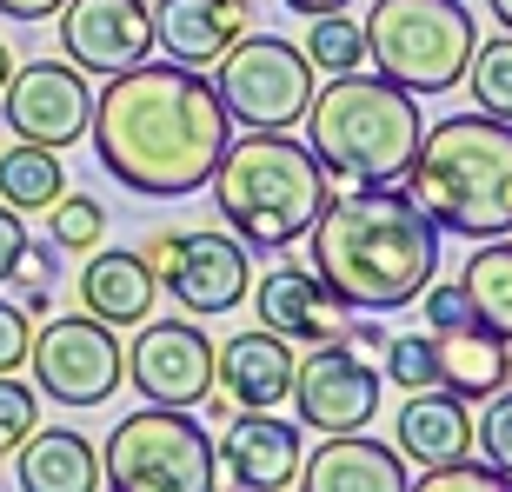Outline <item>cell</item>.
<instances>
[{
    "label": "cell",
    "instance_id": "cell-1",
    "mask_svg": "<svg viewBox=\"0 0 512 492\" xmlns=\"http://www.w3.org/2000/svg\"><path fill=\"white\" fill-rule=\"evenodd\" d=\"M94 153L127 193L147 200H187L213 180L233 140V120L213 94V80L187 60H133L107 74L94 100Z\"/></svg>",
    "mask_w": 512,
    "mask_h": 492
},
{
    "label": "cell",
    "instance_id": "cell-2",
    "mask_svg": "<svg viewBox=\"0 0 512 492\" xmlns=\"http://www.w3.org/2000/svg\"><path fill=\"white\" fill-rule=\"evenodd\" d=\"M313 273L353 313H399L439 280V227L413 193L346 187L313 220Z\"/></svg>",
    "mask_w": 512,
    "mask_h": 492
},
{
    "label": "cell",
    "instance_id": "cell-3",
    "mask_svg": "<svg viewBox=\"0 0 512 492\" xmlns=\"http://www.w3.org/2000/svg\"><path fill=\"white\" fill-rule=\"evenodd\" d=\"M207 187L233 240L266 253V246H293L313 233L326 193H333V173L286 127H247V140H227Z\"/></svg>",
    "mask_w": 512,
    "mask_h": 492
},
{
    "label": "cell",
    "instance_id": "cell-4",
    "mask_svg": "<svg viewBox=\"0 0 512 492\" xmlns=\"http://www.w3.org/2000/svg\"><path fill=\"white\" fill-rule=\"evenodd\" d=\"M413 200L439 233L459 240H506L512 233V120L499 114H446L419 133Z\"/></svg>",
    "mask_w": 512,
    "mask_h": 492
},
{
    "label": "cell",
    "instance_id": "cell-5",
    "mask_svg": "<svg viewBox=\"0 0 512 492\" xmlns=\"http://www.w3.org/2000/svg\"><path fill=\"white\" fill-rule=\"evenodd\" d=\"M419 94L393 87L386 74H333L326 87H313L306 107V147L320 153V167L346 187H393L406 180L419 153Z\"/></svg>",
    "mask_w": 512,
    "mask_h": 492
},
{
    "label": "cell",
    "instance_id": "cell-6",
    "mask_svg": "<svg viewBox=\"0 0 512 492\" xmlns=\"http://www.w3.org/2000/svg\"><path fill=\"white\" fill-rule=\"evenodd\" d=\"M360 34L366 60L406 94H453L479 47L466 0H373Z\"/></svg>",
    "mask_w": 512,
    "mask_h": 492
},
{
    "label": "cell",
    "instance_id": "cell-7",
    "mask_svg": "<svg viewBox=\"0 0 512 492\" xmlns=\"http://www.w3.org/2000/svg\"><path fill=\"white\" fill-rule=\"evenodd\" d=\"M213 479H220L213 439L187 406L127 413L100 446V486L114 492H207Z\"/></svg>",
    "mask_w": 512,
    "mask_h": 492
},
{
    "label": "cell",
    "instance_id": "cell-8",
    "mask_svg": "<svg viewBox=\"0 0 512 492\" xmlns=\"http://www.w3.org/2000/svg\"><path fill=\"white\" fill-rule=\"evenodd\" d=\"M213 94H220L227 120H240V127H293V120H306V107H313V60H306V47H293V40L247 27V34L220 54Z\"/></svg>",
    "mask_w": 512,
    "mask_h": 492
},
{
    "label": "cell",
    "instance_id": "cell-9",
    "mask_svg": "<svg viewBox=\"0 0 512 492\" xmlns=\"http://www.w3.org/2000/svg\"><path fill=\"white\" fill-rule=\"evenodd\" d=\"M27 366H34V393H47L54 406H107L127 379L114 326L94 320V313L47 320L27 340Z\"/></svg>",
    "mask_w": 512,
    "mask_h": 492
},
{
    "label": "cell",
    "instance_id": "cell-10",
    "mask_svg": "<svg viewBox=\"0 0 512 492\" xmlns=\"http://www.w3.org/2000/svg\"><path fill=\"white\" fill-rule=\"evenodd\" d=\"M147 266H153V280H160V293L173 306H187L193 320L233 313L253 293L247 240H233V233H160L147 246Z\"/></svg>",
    "mask_w": 512,
    "mask_h": 492
},
{
    "label": "cell",
    "instance_id": "cell-11",
    "mask_svg": "<svg viewBox=\"0 0 512 492\" xmlns=\"http://www.w3.org/2000/svg\"><path fill=\"white\" fill-rule=\"evenodd\" d=\"M133 393L147 406H207L213 393V340L193 320H140V340L120 346Z\"/></svg>",
    "mask_w": 512,
    "mask_h": 492
},
{
    "label": "cell",
    "instance_id": "cell-12",
    "mask_svg": "<svg viewBox=\"0 0 512 492\" xmlns=\"http://www.w3.org/2000/svg\"><path fill=\"white\" fill-rule=\"evenodd\" d=\"M0 114L20 140H34V147H74L87 140V120H94V87L80 74L74 60H34V67H20L7 74L0 87Z\"/></svg>",
    "mask_w": 512,
    "mask_h": 492
},
{
    "label": "cell",
    "instance_id": "cell-13",
    "mask_svg": "<svg viewBox=\"0 0 512 492\" xmlns=\"http://www.w3.org/2000/svg\"><path fill=\"white\" fill-rule=\"evenodd\" d=\"M293 413L320 433H360L366 419L380 413V373L373 360H360L346 340H326V346H306L300 366H293Z\"/></svg>",
    "mask_w": 512,
    "mask_h": 492
},
{
    "label": "cell",
    "instance_id": "cell-14",
    "mask_svg": "<svg viewBox=\"0 0 512 492\" xmlns=\"http://www.w3.org/2000/svg\"><path fill=\"white\" fill-rule=\"evenodd\" d=\"M60 47L80 74H120L153 54L147 0H60Z\"/></svg>",
    "mask_w": 512,
    "mask_h": 492
},
{
    "label": "cell",
    "instance_id": "cell-15",
    "mask_svg": "<svg viewBox=\"0 0 512 492\" xmlns=\"http://www.w3.org/2000/svg\"><path fill=\"white\" fill-rule=\"evenodd\" d=\"M213 459H220V473L240 492H286V486H300L306 439H300L293 419H273L266 406H247V413L227 426V439H220Z\"/></svg>",
    "mask_w": 512,
    "mask_h": 492
},
{
    "label": "cell",
    "instance_id": "cell-16",
    "mask_svg": "<svg viewBox=\"0 0 512 492\" xmlns=\"http://www.w3.org/2000/svg\"><path fill=\"white\" fill-rule=\"evenodd\" d=\"M260 326L266 333H280L293 346H326V340H346V326H353V306L320 280V273H306V266H273L260 280Z\"/></svg>",
    "mask_w": 512,
    "mask_h": 492
},
{
    "label": "cell",
    "instance_id": "cell-17",
    "mask_svg": "<svg viewBox=\"0 0 512 492\" xmlns=\"http://www.w3.org/2000/svg\"><path fill=\"white\" fill-rule=\"evenodd\" d=\"M293 366H300V346L280 340V333H233L227 346H213V386L233 399V406H280L286 386H293Z\"/></svg>",
    "mask_w": 512,
    "mask_h": 492
},
{
    "label": "cell",
    "instance_id": "cell-18",
    "mask_svg": "<svg viewBox=\"0 0 512 492\" xmlns=\"http://www.w3.org/2000/svg\"><path fill=\"white\" fill-rule=\"evenodd\" d=\"M247 27V0H160L153 7V47H167V60H187V67H213Z\"/></svg>",
    "mask_w": 512,
    "mask_h": 492
},
{
    "label": "cell",
    "instance_id": "cell-19",
    "mask_svg": "<svg viewBox=\"0 0 512 492\" xmlns=\"http://www.w3.org/2000/svg\"><path fill=\"white\" fill-rule=\"evenodd\" d=\"M300 479L306 492H406L413 479H406V459L393 453V446H380V439L360 433H326L320 453L300 459Z\"/></svg>",
    "mask_w": 512,
    "mask_h": 492
},
{
    "label": "cell",
    "instance_id": "cell-20",
    "mask_svg": "<svg viewBox=\"0 0 512 492\" xmlns=\"http://www.w3.org/2000/svg\"><path fill=\"white\" fill-rule=\"evenodd\" d=\"M153 293L160 280H153L147 253H133V246H107L80 266V306L107 326H140L153 313Z\"/></svg>",
    "mask_w": 512,
    "mask_h": 492
},
{
    "label": "cell",
    "instance_id": "cell-21",
    "mask_svg": "<svg viewBox=\"0 0 512 492\" xmlns=\"http://www.w3.org/2000/svg\"><path fill=\"white\" fill-rule=\"evenodd\" d=\"M433 360H439V386H453L459 399H486L512 379V340L493 326H446L433 333Z\"/></svg>",
    "mask_w": 512,
    "mask_h": 492
},
{
    "label": "cell",
    "instance_id": "cell-22",
    "mask_svg": "<svg viewBox=\"0 0 512 492\" xmlns=\"http://www.w3.org/2000/svg\"><path fill=\"white\" fill-rule=\"evenodd\" d=\"M14 453H20V486L27 492H94L100 486L94 439H80L74 426H34Z\"/></svg>",
    "mask_w": 512,
    "mask_h": 492
},
{
    "label": "cell",
    "instance_id": "cell-23",
    "mask_svg": "<svg viewBox=\"0 0 512 492\" xmlns=\"http://www.w3.org/2000/svg\"><path fill=\"white\" fill-rule=\"evenodd\" d=\"M399 446L419 459V466H439V459H459L473 446V419H466V399L453 386H419L399 406Z\"/></svg>",
    "mask_w": 512,
    "mask_h": 492
},
{
    "label": "cell",
    "instance_id": "cell-24",
    "mask_svg": "<svg viewBox=\"0 0 512 492\" xmlns=\"http://www.w3.org/2000/svg\"><path fill=\"white\" fill-rule=\"evenodd\" d=\"M60 193H67V173H60V153H54V147H34V140H20V147L0 153V200H7L14 213L54 207Z\"/></svg>",
    "mask_w": 512,
    "mask_h": 492
},
{
    "label": "cell",
    "instance_id": "cell-25",
    "mask_svg": "<svg viewBox=\"0 0 512 492\" xmlns=\"http://www.w3.org/2000/svg\"><path fill=\"white\" fill-rule=\"evenodd\" d=\"M459 293H466L479 326H493V333L512 340V246L479 240V253L466 260V273H459Z\"/></svg>",
    "mask_w": 512,
    "mask_h": 492
},
{
    "label": "cell",
    "instance_id": "cell-26",
    "mask_svg": "<svg viewBox=\"0 0 512 492\" xmlns=\"http://www.w3.org/2000/svg\"><path fill=\"white\" fill-rule=\"evenodd\" d=\"M466 87H473V107L479 114H499V120H512V34H499V40H479L473 47V60H466Z\"/></svg>",
    "mask_w": 512,
    "mask_h": 492
},
{
    "label": "cell",
    "instance_id": "cell-27",
    "mask_svg": "<svg viewBox=\"0 0 512 492\" xmlns=\"http://www.w3.org/2000/svg\"><path fill=\"white\" fill-rule=\"evenodd\" d=\"M306 60H313V74H353V67L366 60L360 20H346V14H313V27H306Z\"/></svg>",
    "mask_w": 512,
    "mask_h": 492
},
{
    "label": "cell",
    "instance_id": "cell-28",
    "mask_svg": "<svg viewBox=\"0 0 512 492\" xmlns=\"http://www.w3.org/2000/svg\"><path fill=\"white\" fill-rule=\"evenodd\" d=\"M47 233H54L60 253H94L100 233H107V207H100L94 193H60L54 207H47Z\"/></svg>",
    "mask_w": 512,
    "mask_h": 492
},
{
    "label": "cell",
    "instance_id": "cell-29",
    "mask_svg": "<svg viewBox=\"0 0 512 492\" xmlns=\"http://www.w3.org/2000/svg\"><path fill=\"white\" fill-rule=\"evenodd\" d=\"M386 379L399 393H419V386H439V360H433V333H399L386 340Z\"/></svg>",
    "mask_w": 512,
    "mask_h": 492
},
{
    "label": "cell",
    "instance_id": "cell-30",
    "mask_svg": "<svg viewBox=\"0 0 512 492\" xmlns=\"http://www.w3.org/2000/svg\"><path fill=\"white\" fill-rule=\"evenodd\" d=\"M473 439H479V453H486V466H499V473L512 479V393L506 386L486 393V413H479Z\"/></svg>",
    "mask_w": 512,
    "mask_h": 492
},
{
    "label": "cell",
    "instance_id": "cell-31",
    "mask_svg": "<svg viewBox=\"0 0 512 492\" xmlns=\"http://www.w3.org/2000/svg\"><path fill=\"white\" fill-rule=\"evenodd\" d=\"M419 492H512V479L499 473V466H466V453H459V459H439V466H426Z\"/></svg>",
    "mask_w": 512,
    "mask_h": 492
},
{
    "label": "cell",
    "instance_id": "cell-32",
    "mask_svg": "<svg viewBox=\"0 0 512 492\" xmlns=\"http://www.w3.org/2000/svg\"><path fill=\"white\" fill-rule=\"evenodd\" d=\"M34 426H40V393L20 386L14 373H0V453H14Z\"/></svg>",
    "mask_w": 512,
    "mask_h": 492
},
{
    "label": "cell",
    "instance_id": "cell-33",
    "mask_svg": "<svg viewBox=\"0 0 512 492\" xmlns=\"http://www.w3.org/2000/svg\"><path fill=\"white\" fill-rule=\"evenodd\" d=\"M27 340H34V313L20 300H0V373L27 366Z\"/></svg>",
    "mask_w": 512,
    "mask_h": 492
},
{
    "label": "cell",
    "instance_id": "cell-34",
    "mask_svg": "<svg viewBox=\"0 0 512 492\" xmlns=\"http://www.w3.org/2000/svg\"><path fill=\"white\" fill-rule=\"evenodd\" d=\"M27 246H34V240H27V227H20V213L0 200V286L14 280V266L27 260Z\"/></svg>",
    "mask_w": 512,
    "mask_h": 492
},
{
    "label": "cell",
    "instance_id": "cell-35",
    "mask_svg": "<svg viewBox=\"0 0 512 492\" xmlns=\"http://www.w3.org/2000/svg\"><path fill=\"white\" fill-rule=\"evenodd\" d=\"M0 14L7 20H47V14H60V0H0Z\"/></svg>",
    "mask_w": 512,
    "mask_h": 492
},
{
    "label": "cell",
    "instance_id": "cell-36",
    "mask_svg": "<svg viewBox=\"0 0 512 492\" xmlns=\"http://www.w3.org/2000/svg\"><path fill=\"white\" fill-rule=\"evenodd\" d=\"M286 7L306 14V20H313V14H346V0H286Z\"/></svg>",
    "mask_w": 512,
    "mask_h": 492
},
{
    "label": "cell",
    "instance_id": "cell-37",
    "mask_svg": "<svg viewBox=\"0 0 512 492\" xmlns=\"http://www.w3.org/2000/svg\"><path fill=\"white\" fill-rule=\"evenodd\" d=\"M486 7H493V20H499V27L512 34V0H486Z\"/></svg>",
    "mask_w": 512,
    "mask_h": 492
},
{
    "label": "cell",
    "instance_id": "cell-38",
    "mask_svg": "<svg viewBox=\"0 0 512 492\" xmlns=\"http://www.w3.org/2000/svg\"><path fill=\"white\" fill-rule=\"evenodd\" d=\"M7 74H14V54H7V40H0V87H7Z\"/></svg>",
    "mask_w": 512,
    "mask_h": 492
}]
</instances>
